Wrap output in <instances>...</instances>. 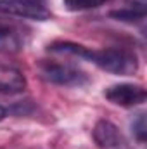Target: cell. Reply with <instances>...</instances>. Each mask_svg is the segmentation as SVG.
Wrapping results in <instances>:
<instances>
[{"label":"cell","instance_id":"obj_1","mask_svg":"<svg viewBox=\"0 0 147 149\" xmlns=\"http://www.w3.org/2000/svg\"><path fill=\"white\" fill-rule=\"evenodd\" d=\"M101 70L114 74H133L139 70V59L135 52L123 47H109L102 50H92L88 57Z\"/></svg>","mask_w":147,"mask_h":149},{"label":"cell","instance_id":"obj_2","mask_svg":"<svg viewBox=\"0 0 147 149\" xmlns=\"http://www.w3.org/2000/svg\"><path fill=\"white\" fill-rule=\"evenodd\" d=\"M40 73L42 76L55 85H83L88 81V76L80 71L78 68H74L71 64H64V63H54V61H42L40 63Z\"/></svg>","mask_w":147,"mask_h":149},{"label":"cell","instance_id":"obj_3","mask_svg":"<svg viewBox=\"0 0 147 149\" xmlns=\"http://www.w3.org/2000/svg\"><path fill=\"white\" fill-rule=\"evenodd\" d=\"M0 14L47 21L50 17V10L38 0H0Z\"/></svg>","mask_w":147,"mask_h":149},{"label":"cell","instance_id":"obj_4","mask_svg":"<svg viewBox=\"0 0 147 149\" xmlns=\"http://www.w3.org/2000/svg\"><path fill=\"white\" fill-rule=\"evenodd\" d=\"M106 99L116 104V106H123V108H132V106H139L142 102H146V88L140 85H133V83H118L112 85L109 88H106L104 92Z\"/></svg>","mask_w":147,"mask_h":149},{"label":"cell","instance_id":"obj_5","mask_svg":"<svg viewBox=\"0 0 147 149\" xmlns=\"http://www.w3.org/2000/svg\"><path fill=\"white\" fill-rule=\"evenodd\" d=\"M94 141L99 148L112 149L121 144L123 137H121V134L114 123H111L107 120H101L94 127Z\"/></svg>","mask_w":147,"mask_h":149},{"label":"cell","instance_id":"obj_6","mask_svg":"<svg viewBox=\"0 0 147 149\" xmlns=\"http://www.w3.org/2000/svg\"><path fill=\"white\" fill-rule=\"evenodd\" d=\"M26 88V78L12 66L0 64V94H21Z\"/></svg>","mask_w":147,"mask_h":149},{"label":"cell","instance_id":"obj_7","mask_svg":"<svg viewBox=\"0 0 147 149\" xmlns=\"http://www.w3.org/2000/svg\"><path fill=\"white\" fill-rule=\"evenodd\" d=\"M111 17L118 19V21H125V23H137L142 21L146 17V5L144 3H135L133 7H125L119 10H111Z\"/></svg>","mask_w":147,"mask_h":149},{"label":"cell","instance_id":"obj_8","mask_svg":"<svg viewBox=\"0 0 147 149\" xmlns=\"http://www.w3.org/2000/svg\"><path fill=\"white\" fill-rule=\"evenodd\" d=\"M49 50L57 52V54H71V56H76V57H83V59H88L90 52H92L87 47L73 43V42H55V43L49 45Z\"/></svg>","mask_w":147,"mask_h":149},{"label":"cell","instance_id":"obj_9","mask_svg":"<svg viewBox=\"0 0 147 149\" xmlns=\"http://www.w3.org/2000/svg\"><path fill=\"white\" fill-rule=\"evenodd\" d=\"M107 0H64V5L69 10H87V9H94L102 5Z\"/></svg>","mask_w":147,"mask_h":149},{"label":"cell","instance_id":"obj_10","mask_svg":"<svg viewBox=\"0 0 147 149\" xmlns=\"http://www.w3.org/2000/svg\"><path fill=\"white\" fill-rule=\"evenodd\" d=\"M132 128H133L135 137H137L140 142H144V141H146V135H147V130H146V114H144V113H140V114L137 116V120L133 121Z\"/></svg>","mask_w":147,"mask_h":149},{"label":"cell","instance_id":"obj_11","mask_svg":"<svg viewBox=\"0 0 147 149\" xmlns=\"http://www.w3.org/2000/svg\"><path fill=\"white\" fill-rule=\"evenodd\" d=\"M10 35V28L3 23H0V40H5V38Z\"/></svg>","mask_w":147,"mask_h":149},{"label":"cell","instance_id":"obj_12","mask_svg":"<svg viewBox=\"0 0 147 149\" xmlns=\"http://www.w3.org/2000/svg\"><path fill=\"white\" fill-rule=\"evenodd\" d=\"M3 118H5V109H3V108L0 106V121H2Z\"/></svg>","mask_w":147,"mask_h":149}]
</instances>
